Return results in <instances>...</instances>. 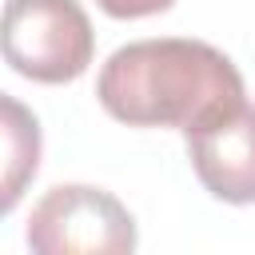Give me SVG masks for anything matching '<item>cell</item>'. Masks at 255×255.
Returning a JSON list of instances; mask_svg holds the SVG:
<instances>
[{
	"label": "cell",
	"instance_id": "7a4b0ae2",
	"mask_svg": "<svg viewBox=\"0 0 255 255\" xmlns=\"http://www.w3.org/2000/svg\"><path fill=\"white\" fill-rule=\"evenodd\" d=\"M0 56L32 84H72L96 56V32L80 0H8L0 8Z\"/></svg>",
	"mask_w": 255,
	"mask_h": 255
},
{
	"label": "cell",
	"instance_id": "277c9868",
	"mask_svg": "<svg viewBox=\"0 0 255 255\" xmlns=\"http://www.w3.org/2000/svg\"><path fill=\"white\" fill-rule=\"evenodd\" d=\"M187 135V159L199 183L223 203H255V104L239 100L211 112Z\"/></svg>",
	"mask_w": 255,
	"mask_h": 255
},
{
	"label": "cell",
	"instance_id": "8992f818",
	"mask_svg": "<svg viewBox=\"0 0 255 255\" xmlns=\"http://www.w3.org/2000/svg\"><path fill=\"white\" fill-rule=\"evenodd\" d=\"M112 20H143V16H159L167 12L175 0H96Z\"/></svg>",
	"mask_w": 255,
	"mask_h": 255
},
{
	"label": "cell",
	"instance_id": "5b68a950",
	"mask_svg": "<svg viewBox=\"0 0 255 255\" xmlns=\"http://www.w3.org/2000/svg\"><path fill=\"white\" fill-rule=\"evenodd\" d=\"M40 151H44L40 120L32 116L28 104L0 92V219L24 199L28 183L36 179Z\"/></svg>",
	"mask_w": 255,
	"mask_h": 255
},
{
	"label": "cell",
	"instance_id": "6da1fadb",
	"mask_svg": "<svg viewBox=\"0 0 255 255\" xmlns=\"http://www.w3.org/2000/svg\"><path fill=\"white\" fill-rule=\"evenodd\" d=\"M100 108L128 128H195L243 100V76L203 40H135L108 56L96 80Z\"/></svg>",
	"mask_w": 255,
	"mask_h": 255
},
{
	"label": "cell",
	"instance_id": "3957f363",
	"mask_svg": "<svg viewBox=\"0 0 255 255\" xmlns=\"http://www.w3.org/2000/svg\"><path fill=\"white\" fill-rule=\"evenodd\" d=\"M24 239L36 255H128L135 251V219L104 187L60 183L32 207Z\"/></svg>",
	"mask_w": 255,
	"mask_h": 255
}]
</instances>
